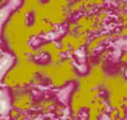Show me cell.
I'll return each instance as SVG.
<instances>
[{"mask_svg": "<svg viewBox=\"0 0 127 120\" xmlns=\"http://www.w3.org/2000/svg\"><path fill=\"white\" fill-rule=\"evenodd\" d=\"M40 70L41 66H38L33 61H19L14 68L7 71V74L2 79V83L11 88H21L25 85L32 82Z\"/></svg>", "mask_w": 127, "mask_h": 120, "instance_id": "obj_1", "label": "cell"}, {"mask_svg": "<svg viewBox=\"0 0 127 120\" xmlns=\"http://www.w3.org/2000/svg\"><path fill=\"white\" fill-rule=\"evenodd\" d=\"M16 96L14 97V107L17 108L19 110H22V112H26V110H30L33 105V102H32V97L27 93V92H24L21 89H16Z\"/></svg>", "mask_w": 127, "mask_h": 120, "instance_id": "obj_2", "label": "cell"}, {"mask_svg": "<svg viewBox=\"0 0 127 120\" xmlns=\"http://www.w3.org/2000/svg\"><path fill=\"white\" fill-rule=\"evenodd\" d=\"M110 39V36L106 33V34H101V36H99V37H95V38H93V39L90 40L88 44H86V54L88 55H90V54H93L94 51H95V49H97L105 40Z\"/></svg>", "mask_w": 127, "mask_h": 120, "instance_id": "obj_3", "label": "cell"}, {"mask_svg": "<svg viewBox=\"0 0 127 120\" xmlns=\"http://www.w3.org/2000/svg\"><path fill=\"white\" fill-rule=\"evenodd\" d=\"M54 107H56V104H54V101L53 99H43L42 102L40 103V109L44 114L52 112L54 109Z\"/></svg>", "mask_w": 127, "mask_h": 120, "instance_id": "obj_4", "label": "cell"}, {"mask_svg": "<svg viewBox=\"0 0 127 120\" xmlns=\"http://www.w3.org/2000/svg\"><path fill=\"white\" fill-rule=\"evenodd\" d=\"M82 10H84V0H77V1H74V2L70 5V7H69V11H70L72 14L79 12V11H82Z\"/></svg>", "mask_w": 127, "mask_h": 120, "instance_id": "obj_5", "label": "cell"}, {"mask_svg": "<svg viewBox=\"0 0 127 120\" xmlns=\"http://www.w3.org/2000/svg\"><path fill=\"white\" fill-rule=\"evenodd\" d=\"M53 31H54V23L44 20L42 23V33L43 34H47V33H51Z\"/></svg>", "mask_w": 127, "mask_h": 120, "instance_id": "obj_6", "label": "cell"}, {"mask_svg": "<svg viewBox=\"0 0 127 120\" xmlns=\"http://www.w3.org/2000/svg\"><path fill=\"white\" fill-rule=\"evenodd\" d=\"M20 114H21V112H20L17 108H12V109H10V112H9V117H10L11 120H19Z\"/></svg>", "mask_w": 127, "mask_h": 120, "instance_id": "obj_7", "label": "cell"}, {"mask_svg": "<svg viewBox=\"0 0 127 120\" xmlns=\"http://www.w3.org/2000/svg\"><path fill=\"white\" fill-rule=\"evenodd\" d=\"M116 9H117L119 12L126 11L127 10V1H125V0H120V1L117 2V5H116Z\"/></svg>", "mask_w": 127, "mask_h": 120, "instance_id": "obj_8", "label": "cell"}, {"mask_svg": "<svg viewBox=\"0 0 127 120\" xmlns=\"http://www.w3.org/2000/svg\"><path fill=\"white\" fill-rule=\"evenodd\" d=\"M53 113L57 115V117H62L63 115V113H64V105L62 104H58V105H56L54 107V109H53Z\"/></svg>", "mask_w": 127, "mask_h": 120, "instance_id": "obj_9", "label": "cell"}, {"mask_svg": "<svg viewBox=\"0 0 127 120\" xmlns=\"http://www.w3.org/2000/svg\"><path fill=\"white\" fill-rule=\"evenodd\" d=\"M78 23H77V21L75 22H69L68 23V32L69 33H77V31H78Z\"/></svg>", "mask_w": 127, "mask_h": 120, "instance_id": "obj_10", "label": "cell"}, {"mask_svg": "<svg viewBox=\"0 0 127 120\" xmlns=\"http://www.w3.org/2000/svg\"><path fill=\"white\" fill-rule=\"evenodd\" d=\"M117 110H119V119L120 120H125L127 118V109L125 107H120V108H117Z\"/></svg>", "mask_w": 127, "mask_h": 120, "instance_id": "obj_11", "label": "cell"}, {"mask_svg": "<svg viewBox=\"0 0 127 120\" xmlns=\"http://www.w3.org/2000/svg\"><path fill=\"white\" fill-rule=\"evenodd\" d=\"M109 119L110 120H120L119 119V110L117 109H112L109 112Z\"/></svg>", "mask_w": 127, "mask_h": 120, "instance_id": "obj_12", "label": "cell"}, {"mask_svg": "<svg viewBox=\"0 0 127 120\" xmlns=\"http://www.w3.org/2000/svg\"><path fill=\"white\" fill-rule=\"evenodd\" d=\"M120 63L122 65H125V66L127 65V50L121 53V55H120Z\"/></svg>", "mask_w": 127, "mask_h": 120, "instance_id": "obj_13", "label": "cell"}, {"mask_svg": "<svg viewBox=\"0 0 127 120\" xmlns=\"http://www.w3.org/2000/svg\"><path fill=\"white\" fill-rule=\"evenodd\" d=\"M119 34H120V38H127V27L126 26H121V28L119 30Z\"/></svg>", "mask_w": 127, "mask_h": 120, "instance_id": "obj_14", "label": "cell"}, {"mask_svg": "<svg viewBox=\"0 0 127 120\" xmlns=\"http://www.w3.org/2000/svg\"><path fill=\"white\" fill-rule=\"evenodd\" d=\"M109 55H110V51H109L107 49H106V50H102V51L100 53V60H101V61H104V60H106Z\"/></svg>", "mask_w": 127, "mask_h": 120, "instance_id": "obj_15", "label": "cell"}, {"mask_svg": "<svg viewBox=\"0 0 127 120\" xmlns=\"http://www.w3.org/2000/svg\"><path fill=\"white\" fill-rule=\"evenodd\" d=\"M125 20H127V10L126 11H122V12H119V21L122 22Z\"/></svg>", "mask_w": 127, "mask_h": 120, "instance_id": "obj_16", "label": "cell"}, {"mask_svg": "<svg viewBox=\"0 0 127 120\" xmlns=\"http://www.w3.org/2000/svg\"><path fill=\"white\" fill-rule=\"evenodd\" d=\"M68 51H72L70 45H61V53H68Z\"/></svg>", "mask_w": 127, "mask_h": 120, "instance_id": "obj_17", "label": "cell"}, {"mask_svg": "<svg viewBox=\"0 0 127 120\" xmlns=\"http://www.w3.org/2000/svg\"><path fill=\"white\" fill-rule=\"evenodd\" d=\"M91 1H93L94 5H102L105 0H91Z\"/></svg>", "mask_w": 127, "mask_h": 120, "instance_id": "obj_18", "label": "cell"}, {"mask_svg": "<svg viewBox=\"0 0 127 120\" xmlns=\"http://www.w3.org/2000/svg\"><path fill=\"white\" fill-rule=\"evenodd\" d=\"M9 0H0V6H4L5 4H7Z\"/></svg>", "mask_w": 127, "mask_h": 120, "instance_id": "obj_19", "label": "cell"}, {"mask_svg": "<svg viewBox=\"0 0 127 120\" xmlns=\"http://www.w3.org/2000/svg\"><path fill=\"white\" fill-rule=\"evenodd\" d=\"M68 120H75V118H70V119H68Z\"/></svg>", "mask_w": 127, "mask_h": 120, "instance_id": "obj_20", "label": "cell"}, {"mask_svg": "<svg viewBox=\"0 0 127 120\" xmlns=\"http://www.w3.org/2000/svg\"><path fill=\"white\" fill-rule=\"evenodd\" d=\"M112 1H116V2H119V1H120V0H112Z\"/></svg>", "mask_w": 127, "mask_h": 120, "instance_id": "obj_21", "label": "cell"}, {"mask_svg": "<svg viewBox=\"0 0 127 120\" xmlns=\"http://www.w3.org/2000/svg\"><path fill=\"white\" fill-rule=\"evenodd\" d=\"M126 50H127V49H126Z\"/></svg>", "mask_w": 127, "mask_h": 120, "instance_id": "obj_22", "label": "cell"}]
</instances>
